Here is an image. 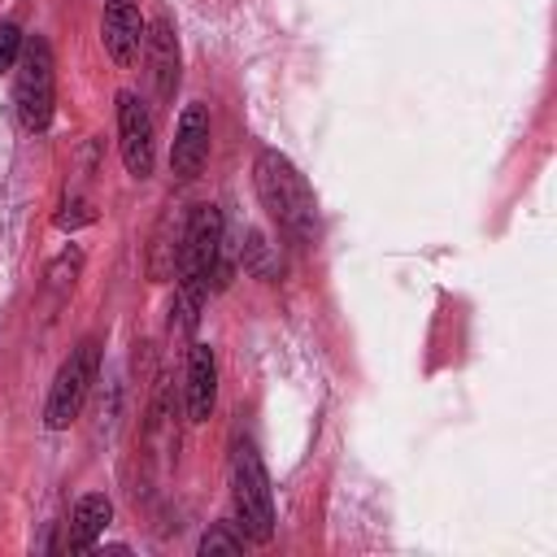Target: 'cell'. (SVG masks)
<instances>
[{
	"mask_svg": "<svg viewBox=\"0 0 557 557\" xmlns=\"http://www.w3.org/2000/svg\"><path fill=\"white\" fill-rule=\"evenodd\" d=\"M252 187H257L261 209L270 213V222L283 235H292L300 244H309L318 235V200H313L305 174L292 165L287 152L261 148L257 161H252Z\"/></svg>",
	"mask_w": 557,
	"mask_h": 557,
	"instance_id": "obj_1",
	"label": "cell"
},
{
	"mask_svg": "<svg viewBox=\"0 0 557 557\" xmlns=\"http://www.w3.org/2000/svg\"><path fill=\"white\" fill-rule=\"evenodd\" d=\"M13 113L26 135H44L57 113V65L44 35H30L22 44V57L13 65Z\"/></svg>",
	"mask_w": 557,
	"mask_h": 557,
	"instance_id": "obj_2",
	"label": "cell"
},
{
	"mask_svg": "<svg viewBox=\"0 0 557 557\" xmlns=\"http://www.w3.org/2000/svg\"><path fill=\"white\" fill-rule=\"evenodd\" d=\"M231 500H235V527L252 540V544H270L274 540V496H270V474L261 453L239 440L231 453Z\"/></svg>",
	"mask_w": 557,
	"mask_h": 557,
	"instance_id": "obj_3",
	"label": "cell"
},
{
	"mask_svg": "<svg viewBox=\"0 0 557 557\" xmlns=\"http://www.w3.org/2000/svg\"><path fill=\"white\" fill-rule=\"evenodd\" d=\"M96 370H100V344L96 339H83L78 348H70V357L61 361V370L52 379L48 405H44V426L48 431H65L83 413L87 392L96 383Z\"/></svg>",
	"mask_w": 557,
	"mask_h": 557,
	"instance_id": "obj_4",
	"label": "cell"
},
{
	"mask_svg": "<svg viewBox=\"0 0 557 557\" xmlns=\"http://www.w3.org/2000/svg\"><path fill=\"white\" fill-rule=\"evenodd\" d=\"M117 148L131 178H148L157 165V126L135 91H117Z\"/></svg>",
	"mask_w": 557,
	"mask_h": 557,
	"instance_id": "obj_5",
	"label": "cell"
},
{
	"mask_svg": "<svg viewBox=\"0 0 557 557\" xmlns=\"http://www.w3.org/2000/svg\"><path fill=\"white\" fill-rule=\"evenodd\" d=\"M144 13L135 0H104V17H100V39H104V52L117 70L135 65L139 57V44H144Z\"/></svg>",
	"mask_w": 557,
	"mask_h": 557,
	"instance_id": "obj_6",
	"label": "cell"
},
{
	"mask_svg": "<svg viewBox=\"0 0 557 557\" xmlns=\"http://www.w3.org/2000/svg\"><path fill=\"white\" fill-rule=\"evenodd\" d=\"M209 161V109L205 104H187L178 126H174V144H170V170L178 183H191Z\"/></svg>",
	"mask_w": 557,
	"mask_h": 557,
	"instance_id": "obj_7",
	"label": "cell"
},
{
	"mask_svg": "<svg viewBox=\"0 0 557 557\" xmlns=\"http://www.w3.org/2000/svg\"><path fill=\"white\" fill-rule=\"evenodd\" d=\"M144 48H148V70H152L157 100L170 104L174 91H178V65H183V57H178V30H174V22L165 13H157L152 26L144 30Z\"/></svg>",
	"mask_w": 557,
	"mask_h": 557,
	"instance_id": "obj_8",
	"label": "cell"
},
{
	"mask_svg": "<svg viewBox=\"0 0 557 557\" xmlns=\"http://www.w3.org/2000/svg\"><path fill=\"white\" fill-rule=\"evenodd\" d=\"M218 405V357L209 344L187 348V418L205 422Z\"/></svg>",
	"mask_w": 557,
	"mask_h": 557,
	"instance_id": "obj_9",
	"label": "cell"
},
{
	"mask_svg": "<svg viewBox=\"0 0 557 557\" xmlns=\"http://www.w3.org/2000/svg\"><path fill=\"white\" fill-rule=\"evenodd\" d=\"M109 522H113V505H109L104 492L78 496V505H74V513L65 522V548L70 553H91L100 544V535H104Z\"/></svg>",
	"mask_w": 557,
	"mask_h": 557,
	"instance_id": "obj_10",
	"label": "cell"
},
{
	"mask_svg": "<svg viewBox=\"0 0 557 557\" xmlns=\"http://www.w3.org/2000/svg\"><path fill=\"white\" fill-rule=\"evenodd\" d=\"M178 235H183V222L178 226H174V218H161L157 222L152 244H148V278L152 283L174 278V270H178Z\"/></svg>",
	"mask_w": 557,
	"mask_h": 557,
	"instance_id": "obj_11",
	"label": "cell"
},
{
	"mask_svg": "<svg viewBox=\"0 0 557 557\" xmlns=\"http://www.w3.org/2000/svg\"><path fill=\"white\" fill-rule=\"evenodd\" d=\"M244 544H248V535H244L235 522H213V527L200 535L196 553H200V557H213V553H239Z\"/></svg>",
	"mask_w": 557,
	"mask_h": 557,
	"instance_id": "obj_12",
	"label": "cell"
},
{
	"mask_svg": "<svg viewBox=\"0 0 557 557\" xmlns=\"http://www.w3.org/2000/svg\"><path fill=\"white\" fill-rule=\"evenodd\" d=\"M244 270H252L257 278H274L278 274V257L270 252V244H265V235H248V244H244Z\"/></svg>",
	"mask_w": 557,
	"mask_h": 557,
	"instance_id": "obj_13",
	"label": "cell"
},
{
	"mask_svg": "<svg viewBox=\"0 0 557 557\" xmlns=\"http://www.w3.org/2000/svg\"><path fill=\"white\" fill-rule=\"evenodd\" d=\"M78 265H83V252L78 248H70V252H61V261L48 270V292H57V296H65L70 287H74V274H78Z\"/></svg>",
	"mask_w": 557,
	"mask_h": 557,
	"instance_id": "obj_14",
	"label": "cell"
},
{
	"mask_svg": "<svg viewBox=\"0 0 557 557\" xmlns=\"http://www.w3.org/2000/svg\"><path fill=\"white\" fill-rule=\"evenodd\" d=\"M22 44H26V39H22L17 22H9V17H4V22H0V74L17 65V57H22Z\"/></svg>",
	"mask_w": 557,
	"mask_h": 557,
	"instance_id": "obj_15",
	"label": "cell"
},
{
	"mask_svg": "<svg viewBox=\"0 0 557 557\" xmlns=\"http://www.w3.org/2000/svg\"><path fill=\"white\" fill-rule=\"evenodd\" d=\"M96 213H91V205L83 200V196H65V205H61V213H57V231H78L83 222H91Z\"/></svg>",
	"mask_w": 557,
	"mask_h": 557,
	"instance_id": "obj_16",
	"label": "cell"
}]
</instances>
